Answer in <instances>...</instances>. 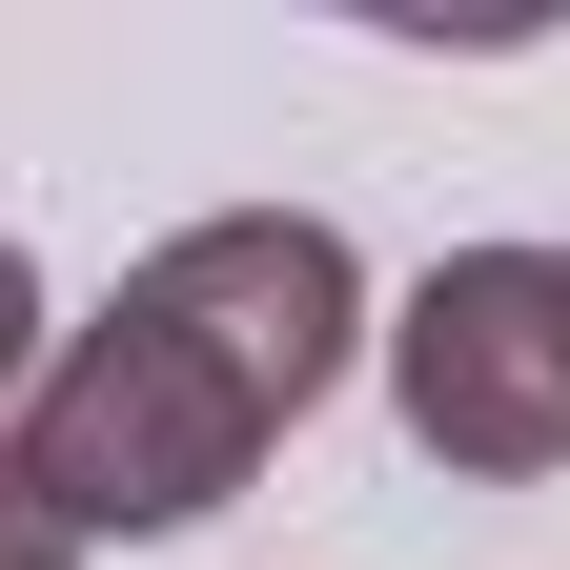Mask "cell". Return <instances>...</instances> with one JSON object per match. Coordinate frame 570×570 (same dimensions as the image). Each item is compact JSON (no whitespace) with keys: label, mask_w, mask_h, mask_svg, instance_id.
I'll list each match as a JSON object with an SVG mask.
<instances>
[{"label":"cell","mask_w":570,"mask_h":570,"mask_svg":"<svg viewBox=\"0 0 570 570\" xmlns=\"http://www.w3.org/2000/svg\"><path fill=\"white\" fill-rule=\"evenodd\" d=\"M346 346H367V265H346L326 204H204V225H164L102 285V326L41 346L0 489H21L61 550L204 530L285 428L346 387Z\"/></svg>","instance_id":"cell-1"},{"label":"cell","mask_w":570,"mask_h":570,"mask_svg":"<svg viewBox=\"0 0 570 570\" xmlns=\"http://www.w3.org/2000/svg\"><path fill=\"white\" fill-rule=\"evenodd\" d=\"M367 346L428 469H489V489L570 469V245H449Z\"/></svg>","instance_id":"cell-2"},{"label":"cell","mask_w":570,"mask_h":570,"mask_svg":"<svg viewBox=\"0 0 570 570\" xmlns=\"http://www.w3.org/2000/svg\"><path fill=\"white\" fill-rule=\"evenodd\" d=\"M21 387H41V265L0 245V407H21Z\"/></svg>","instance_id":"cell-3"},{"label":"cell","mask_w":570,"mask_h":570,"mask_svg":"<svg viewBox=\"0 0 570 570\" xmlns=\"http://www.w3.org/2000/svg\"><path fill=\"white\" fill-rule=\"evenodd\" d=\"M0 570H82V550H61V530L21 510V489H0Z\"/></svg>","instance_id":"cell-4"}]
</instances>
